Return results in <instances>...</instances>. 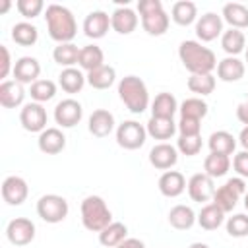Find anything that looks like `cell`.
Segmentation results:
<instances>
[{
	"mask_svg": "<svg viewBox=\"0 0 248 248\" xmlns=\"http://www.w3.org/2000/svg\"><path fill=\"white\" fill-rule=\"evenodd\" d=\"M178 56L182 66L190 72V76L194 74H211L217 68V56L211 48L203 46L200 41H182L178 46Z\"/></svg>",
	"mask_w": 248,
	"mask_h": 248,
	"instance_id": "6da1fadb",
	"label": "cell"
},
{
	"mask_svg": "<svg viewBox=\"0 0 248 248\" xmlns=\"http://www.w3.org/2000/svg\"><path fill=\"white\" fill-rule=\"evenodd\" d=\"M45 21H46V29L52 41H56L58 45L62 43H72V39L78 33V23L74 14L60 4H48L45 10Z\"/></svg>",
	"mask_w": 248,
	"mask_h": 248,
	"instance_id": "7a4b0ae2",
	"label": "cell"
},
{
	"mask_svg": "<svg viewBox=\"0 0 248 248\" xmlns=\"http://www.w3.org/2000/svg\"><path fill=\"white\" fill-rule=\"evenodd\" d=\"M118 97L134 114H141L149 107V91L141 78L126 76L118 81Z\"/></svg>",
	"mask_w": 248,
	"mask_h": 248,
	"instance_id": "3957f363",
	"label": "cell"
},
{
	"mask_svg": "<svg viewBox=\"0 0 248 248\" xmlns=\"http://www.w3.org/2000/svg\"><path fill=\"white\" fill-rule=\"evenodd\" d=\"M138 12H140V17H141V27L147 35L159 37V35L167 33L170 17L165 12L161 0H140L138 2Z\"/></svg>",
	"mask_w": 248,
	"mask_h": 248,
	"instance_id": "277c9868",
	"label": "cell"
},
{
	"mask_svg": "<svg viewBox=\"0 0 248 248\" xmlns=\"http://www.w3.org/2000/svg\"><path fill=\"white\" fill-rule=\"evenodd\" d=\"M81 223L91 232H101L112 223V213L101 196H87L81 202Z\"/></svg>",
	"mask_w": 248,
	"mask_h": 248,
	"instance_id": "5b68a950",
	"label": "cell"
},
{
	"mask_svg": "<svg viewBox=\"0 0 248 248\" xmlns=\"http://www.w3.org/2000/svg\"><path fill=\"white\" fill-rule=\"evenodd\" d=\"M68 211H70V205L66 198L58 194H45L37 202V215L45 223H50V225L64 221L68 217Z\"/></svg>",
	"mask_w": 248,
	"mask_h": 248,
	"instance_id": "8992f818",
	"label": "cell"
},
{
	"mask_svg": "<svg viewBox=\"0 0 248 248\" xmlns=\"http://www.w3.org/2000/svg\"><path fill=\"white\" fill-rule=\"evenodd\" d=\"M244 194H246V182H244V178L234 176V178H229L223 186H219L215 190L211 202L219 209H223L225 213H229V211H232L236 207L240 196H244Z\"/></svg>",
	"mask_w": 248,
	"mask_h": 248,
	"instance_id": "52a82bcc",
	"label": "cell"
},
{
	"mask_svg": "<svg viewBox=\"0 0 248 248\" xmlns=\"http://www.w3.org/2000/svg\"><path fill=\"white\" fill-rule=\"evenodd\" d=\"M145 138H147L145 126L136 120H124L122 124L116 126V143L128 151L140 149L145 143Z\"/></svg>",
	"mask_w": 248,
	"mask_h": 248,
	"instance_id": "ba28073f",
	"label": "cell"
},
{
	"mask_svg": "<svg viewBox=\"0 0 248 248\" xmlns=\"http://www.w3.org/2000/svg\"><path fill=\"white\" fill-rule=\"evenodd\" d=\"M19 122L27 132H43L46 130V108L41 103H25L19 110Z\"/></svg>",
	"mask_w": 248,
	"mask_h": 248,
	"instance_id": "9c48e42d",
	"label": "cell"
},
{
	"mask_svg": "<svg viewBox=\"0 0 248 248\" xmlns=\"http://www.w3.org/2000/svg\"><path fill=\"white\" fill-rule=\"evenodd\" d=\"M83 116V108H81V103H78L76 99L68 97V99H62L56 107H54V120L58 126L62 128H74L76 124H79Z\"/></svg>",
	"mask_w": 248,
	"mask_h": 248,
	"instance_id": "30bf717a",
	"label": "cell"
},
{
	"mask_svg": "<svg viewBox=\"0 0 248 248\" xmlns=\"http://www.w3.org/2000/svg\"><path fill=\"white\" fill-rule=\"evenodd\" d=\"M6 236L14 246H25L35 238V223L27 217H16L8 223Z\"/></svg>",
	"mask_w": 248,
	"mask_h": 248,
	"instance_id": "8fae6325",
	"label": "cell"
},
{
	"mask_svg": "<svg viewBox=\"0 0 248 248\" xmlns=\"http://www.w3.org/2000/svg\"><path fill=\"white\" fill-rule=\"evenodd\" d=\"M196 35L202 43H211L219 35H223V17L215 12H207L196 21Z\"/></svg>",
	"mask_w": 248,
	"mask_h": 248,
	"instance_id": "7c38bea8",
	"label": "cell"
},
{
	"mask_svg": "<svg viewBox=\"0 0 248 248\" xmlns=\"http://www.w3.org/2000/svg\"><path fill=\"white\" fill-rule=\"evenodd\" d=\"M186 188H188L190 198H192L194 202H200V203L213 200V194H215V190H217L215 184H213V178H211L209 174H205V172H196V174H192Z\"/></svg>",
	"mask_w": 248,
	"mask_h": 248,
	"instance_id": "4fadbf2b",
	"label": "cell"
},
{
	"mask_svg": "<svg viewBox=\"0 0 248 248\" xmlns=\"http://www.w3.org/2000/svg\"><path fill=\"white\" fill-rule=\"evenodd\" d=\"M29 196V186L21 176H6L2 182V198L8 205H21Z\"/></svg>",
	"mask_w": 248,
	"mask_h": 248,
	"instance_id": "5bb4252c",
	"label": "cell"
},
{
	"mask_svg": "<svg viewBox=\"0 0 248 248\" xmlns=\"http://www.w3.org/2000/svg\"><path fill=\"white\" fill-rule=\"evenodd\" d=\"M178 161V149L167 141H161L151 147L149 151V163L159 170H170Z\"/></svg>",
	"mask_w": 248,
	"mask_h": 248,
	"instance_id": "9a60e30c",
	"label": "cell"
},
{
	"mask_svg": "<svg viewBox=\"0 0 248 248\" xmlns=\"http://www.w3.org/2000/svg\"><path fill=\"white\" fill-rule=\"evenodd\" d=\"M110 27V16L103 10H93L83 19V33L89 39H101Z\"/></svg>",
	"mask_w": 248,
	"mask_h": 248,
	"instance_id": "2e32d148",
	"label": "cell"
},
{
	"mask_svg": "<svg viewBox=\"0 0 248 248\" xmlns=\"http://www.w3.org/2000/svg\"><path fill=\"white\" fill-rule=\"evenodd\" d=\"M14 79L19 81V83H35L39 79V74H41V64L37 58L33 56H21L16 60L14 64Z\"/></svg>",
	"mask_w": 248,
	"mask_h": 248,
	"instance_id": "e0dca14e",
	"label": "cell"
},
{
	"mask_svg": "<svg viewBox=\"0 0 248 248\" xmlns=\"http://www.w3.org/2000/svg\"><path fill=\"white\" fill-rule=\"evenodd\" d=\"M110 27L118 35H130L138 27V16H136V12L132 8H128V6H118L110 14Z\"/></svg>",
	"mask_w": 248,
	"mask_h": 248,
	"instance_id": "ac0fdd59",
	"label": "cell"
},
{
	"mask_svg": "<svg viewBox=\"0 0 248 248\" xmlns=\"http://www.w3.org/2000/svg\"><path fill=\"white\" fill-rule=\"evenodd\" d=\"M87 130L95 138H107L114 130V116H112V112L107 110V108L93 110L89 120H87Z\"/></svg>",
	"mask_w": 248,
	"mask_h": 248,
	"instance_id": "d6986e66",
	"label": "cell"
},
{
	"mask_svg": "<svg viewBox=\"0 0 248 248\" xmlns=\"http://www.w3.org/2000/svg\"><path fill=\"white\" fill-rule=\"evenodd\" d=\"M159 192L165 196V198H176L180 196L184 190H186V178L182 172L178 170H165L161 176H159Z\"/></svg>",
	"mask_w": 248,
	"mask_h": 248,
	"instance_id": "ffe728a7",
	"label": "cell"
},
{
	"mask_svg": "<svg viewBox=\"0 0 248 248\" xmlns=\"http://www.w3.org/2000/svg\"><path fill=\"white\" fill-rule=\"evenodd\" d=\"M23 99H25L23 83L16 79H6L0 83V105L4 108H16L23 105Z\"/></svg>",
	"mask_w": 248,
	"mask_h": 248,
	"instance_id": "44dd1931",
	"label": "cell"
},
{
	"mask_svg": "<svg viewBox=\"0 0 248 248\" xmlns=\"http://www.w3.org/2000/svg\"><path fill=\"white\" fill-rule=\"evenodd\" d=\"M37 145L43 153L46 155H56L66 147V136L62 134L60 128H46L39 134Z\"/></svg>",
	"mask_w": 248,
	"mask_h": 248,
	"instance_id": "7402d4cb",
	"label": "cell"
},
{
	"mask_svg": "<svg viewBox=\"0 0 248 248\" xmlns=\"http://www.w3.org/2000/svg\"><path fill=\"white\" fill-rule=\"evenodd\" d=\"M244 72H246V66L236 56H227L217 62V78L221 81H227V83L238 81L244 78Z\"/></svg>",
	"mask_w": 248,
	"mask_h": 248,
	"instance_id": "603a6c76",
	"label": "cell"
},
{
	"mask_svg": "<svg viewBox=\"0 0 248 248\" xmlns=\"http://www.w3.org/2000/svg\"><path fill=\"white\" fill-rule=\"evenodd\" d=\"M198 221V215L194 213V209L190 205L178 203L169 211V225L178 229V231H188L194 227V223Z\"/></svg>",
	"mask_w": 248,
	"mask_h": 248,
	"instance_id": "cb8c5ba5",
	"label": "cell"
},
{
	"mask_svg": "<svg viewBox=\"0 0 248 248\" xmlns=\"http://www.w3.org/2000/svg\"><path fill=\"white\" fill-rule=\"evenodd\" d=\"M223 21H227L232 29H244L248 27V8L240 2H229L223 6L221 12Z\"/></svg>",
	"mask_w": 248,
	"mask_h": 248,
	"instance_id": "d4e9b609",
	"label": "cell"
},
{
	"mask_svg": "<svg viewBox=\"0 0 248 248\" xmlns=\"http://www.w3.org/2000/svg\"><path fill=\"white\" fill-rule=\"evenodd\" d=\"M176 110H178V103L172 93L163 91L155 95V99L151 101V116L155 118H172Z\"/></svg>",
	"mask_w": 248,
	"mask_h": 248,
	"instance_id": "484cf974",
	"label": "cell"
},
{
	"mask_svg": "<svg viewBox=\"0 0 248 248\" xmlns=\"http://www.w3.org/2000/svg\"><path fill=\"white\" fill-rule=\"evenodd\" d=\"M209 151L211 153H221V155H232L236 149V138L227 132V130H217L209 136L207 140Z\"/></svg>",
	"mask_w": 248,
	"mask_h": 248,
	"instance_id": "4316f807",
	"label": "cell"
},
{
	"mask_svg": "<svg viewBox=\"0 0 248 248\" xmlns=\"http://www.w3.org/2000/svg\"><path fill=\"white\" fill-rule=\"evenodd\" d=\"M145 130H147V136L165 141V140H170L178 128H176V122L172 118H155V116H151L147 120Z\"/></svg>",
	"mask_w": 248,
	"mask_h": 248,
	"instance_id": "83f0119b",
	"label": "cell"
},
{
	"mask_svg": "<svg viewBox=\"0 0 248 248\" xmlns=\"http://www.w3.org/2000/svg\"><path fill=\"white\" fill-rule=\"evenodd\" d=\"M170 17L176 25H190L194 21H198V8L194 2L190 0H178L172 4V10H170Z\"/></svg>",
	"mask_w": 248,
	"mask_h": 248,
	"instance_id": "f1b7e54d",
	"label": "cell"
},
{
	"mask_svg": "<svg viewBox=\"0 0 248 248\" xmlns=\"http://www.w3.org/2000/svg\"><path fill=\"white\" fill-rule=\"evenodd\" d=\"M223 221H225V211L219 209L213 202H211V203H205V205L202 207V211L198 213V225H200L202 229H205V231H215V229H219V227L223 225Z\"/></svg>",
	"mask_w": 248,
	"mask_h": 248,
	"instance_id": "f546056e",
	"label": "cell"
},
{
	"mask_svg": "<svg viewBox=\"0 0 248 248\" xmlns=\"http://www.w3.org/2000/svg\"><path fill=\"white\" fill-rule=\"evenodd\" d=\"M128 227L120 221H112L108 227H105L101 232H99V242L107 248H116L120 242H124L128 236Z\"/></svg>",
	"mask_w": 248,
	"mask_h": 248,
	"instance_id": "4dcf8cb0",
	"label": "cell"
},
{
	"mask_svg": "<svg viewBox=\"0 0 248 248\" xmlns=\"http://www.w3.org/2000/svg\"><path fill=\"white\" fill-rule=\"evenodd\" d=\"M78 64L85 72H93V70L101 68L105 64V54H103L101 46H97V45H85V46H81Z\"/></svg>",
	"mask_w": 248,
	"mask_h": 248,
	"instance_id": "1f68e13d",
	"label": "cell"
},
{
	"mask_svg": "<svg viewBox=\"0 0 248 248\" xmlns=\"http://www.w3.org/2000/svg\"><path fill=\"white\" fill-rule=\"evenodd\" d=\"M221 46L229 56H236L242 50H246V37L240 29H227L221 35Z\"/></svg>",
	"mask_w": 248,
	"mask_h": 248,
	"instance_id": "d6a6232c",
	"label": "cell"
},
{
	"mask_svg": "<svg viewBox=\"0 0 248 248\" xmlns=\"http://www.w3.org/2000/svg\"><path fill=\"white\" fill-rule=\"evenodd\" d=\"M87 78L78 68H64L58 76V83L66 93H79L85 85Z\"/></svg>",
	"mask_w": 248,
	"mask_h": 248,
	"instance_id": "836d02e7",
	"label": "cell"
},
{
	"mask_svg": "<svg viewBox=\"0 0 248 248\" xmlns=\"http://www.w3.org/2000/svg\"><path fill=\"white\" fill-rule=\"evenodd\" d=\"M85 78H87V83L93 89H108L116 79V70L108 64H103L101 68H97L93 72H87Z\"/></svg>",
	"mask_w": 248,
	"mask_h": 248,
	"instance_id": "e575fe53",
	"label": "cell"
},
{
	"mask_svg": "<svg viewBox=\"0 0 248 248\" xmlns=\"http://www.w3.org/2000/svg\"><path fill=\"white\" fill-rule=\"evenodd\" d=\"M231 169V157L221 155V153H209L203 161V172L209 174L211 178H221L229 172Z\"/></svg>",
	"mask_w": 248,
	"mask_h": 248,
	"instance_id": "d590c367",
	"label": "cell"
},
{
	"mask_svg": "<svg viewBox=\"0 0 248 248\" xmlns=\"http://www.w3.org/2000/svg\"><path fill=\"white\" fill-rule=\"evenodd\" d=\"M12 39L21 46H33L39 41V29L29 21H19L12 27Z\"/></svg>",
	"mask_w": 248,
	"mask_h": 248,
	"instance_id": "8d00e7d4",
	"label": "cell"
},
{
	"mask_svg": "<svg viewBox=\"0 0 248 248\" xmlns=\"http://www.w3.org/2000/svg\"><path fill=\"white\" fill-rule=\"evenodd\" d=\"M79 50L74 43H62V45H56L54 50H52V58L56 64L64 66V68H74V64H78L79 60Z\"/></svg>",
	"mask_w": 248,
	"mask_h": 248,
	"instance_id": "74e56055",
	"label": "cell"
},
{
	"mask_svg": "<svg viewBox=\"0 0 248 248\" xmlns=\"http://www.w3.org/2000/svg\"><path fill=\"white\" fill-rule=\"evenodd\" d=\"M178 110H180V116L184 118H196V120H202L207 116V103L202 99V97H188L184 99L180 105H178Z\"/></svg>",
	"mask_w": 248,
	"mask_h": 248,
	"instance_id": "f35d334b",
	"label": "cell"
},
{
	"mask_svg": "<svg viewBox=\"0 0 248 248\" xmlns=\"http://www.w3.org/2000/svg\"><path fill=\"white\" fill-rule=\"evenodd\" d=\"M29 95L35 103H46L56 95V83L52 79H37L29 85Z\"/></svg>",
	"mask_w": 248,
	"mask_h": 248,
	"instance_id": "ab89813d",
	"label": "cell"
},
{
	"mask_svg": "<svg viewBox=\"0 0 248 248\" xmlns=\"http://www.w3.org/2000/svg\"><path fill=\"white\" fill-rule=\"evenodd\" d=\"M188 89L196 95H209L215 89V78L213 74H194L188 78Z\"/></svg>",
	"mask_w": 248,
	"mask_h": 248,
	"instance_id": "60d3db41",
	"label": "cell"
},
{
	"mask_svg": "<svg viewBox=\"0 0 248 248\" xmlns=\"http://www.w3.org/2000/svg\"><path fill=\"white\" fill-rule=\"evenodd\" d=\"M227 232L234 238L248 236V215L246 213H234L227 219Z\"/></svg>",
	"mask_w": 248,
	"mask_h": 248,
	"instance_id": "b9f144b4",
	"label": "cell"
},
{
	"mask_svg": "<svg viewBox=\"0 0 248 248\" xmlns=\"http://www.w3.org/2000/svg\"><path fill=\"white\" fill-rule=\"evenodd\" d=\"M176 149L186 157L198 155L202 149V136H178Z\"/></svg>",
	"mask_w": 248,
	"mask_h": 248,
	"instance_id": "7bdbcfd3",
	"label": "cell"
},
{
	"mask_svg": "<svg viewBox=\"0 0 248 248\" xmlns=\"http://www.w3.org/2000/svg\"><path fill=\"white\" fill-rule=\"evenodd\" d=\"M16 8L25 19H33L45 10V2L43 0H17Z\"/></svg>",
	"mask_w": 248,
	"mask_h": 248,
	"instance_id": "ee69618b",
	"label": "cell"
},
{
	"mask_svg": "<svg viewBox=\"0 0 248 248\" xmlns=\"http://www.w3.org/2000/svg\"><path fill=\"white\" fill-rule=\"evenodd\" d=\"M176 128H178L180 136H200V132H202V120L180 116V120L176 122Z\"/></svg>",
	"mask_w": 248,
	"mask_h": 248,
	"instance_id": "f6af8a7d",
	"label": "cell"
},
{
	"mask_svg": "<svg viewBox=\"0 0 248 248\" xmlns=\"http://www.w3.org/2000/svg\"><path fill=\"white\" fill-rule=\"evenodd\" d=\"M232 169L240 178H248V151H238L232 159Z\"/></svg>",
	"mask_w": 248,
	"mask_h": 248,
	"instance_id": "bcb514c9",
	"label": "cell"
},
{
	"mask_svg": "<svg viewBox=\"0 0 248 248\" xmlns=\"http://www.w3.org/2000/svg\"><path fill=\"white\" fill-rule=\"evenodd\" d=\"M0 54H2V62H0V78L6 81L8 74L14 72V64H12V56L6 45H0Z\"/></svg>",
	"mask_w": 248,
	"mask_h": 248,
	"instance_id": "7dc6e473",
	"label": "cell"
},
{
	"mask_svg": "<svg viewBox=\"0 0 248 248\" xmlns=\"http://www.w3.org/2000/svg\"><path fill=\"white\" fill-rule=\"evenodd\" d=\"M236 118H238L244 126H248V99L242 101V103L236 107Z\"/></svg>",
	"mask_w": 248,
	"mask_h": 248,
	"instance_id": "c3c4849f",
	"label": "cell"
},
{
	"mask_svg": "<svg viewBox=\"0 0 248 248\" xmlns=\"http://www.w3.org/2000/svg\"><path fill=\"white\" fill-rule=\"evenodd\" d=\"M116 248H145V244L140 238H126L124 242H120Z\"/></svg>",
	"mask_w": 248,
	"mask_h": 248,
	"instance_id": "681fc988",
	"label": "cell"
},
{
	"mask_svg": "<svg viewBox=\"0 0 248 248\" xmlns=\"http://www.w3.org/2000/svg\"><path fill=\"white\" fill-rule=\"evenodd\" d=\"M238 143L242 145L244 151H248V126H244V128L240 130V134H238Z\"/></svg>",
	"mask_w": 248,
	"mask_h": 248,
	"instance_id": "f907efd6",
	"label": "cell"
},
{
	"mask_svg": "<svg viewBox=\"0 0 248 248\" xmlns=\"http://www.w3.org/2000/svg\"><path fill=\"white\" fill-rule=\"evenodd\" d=\"M188 248H209V246H207L205 242H192Z\"/></svg>",
	"mask_w": 248,
	"mask_h": 248,
	"instance_id": "816d5d0a",
	"label": "cell"
},
{
	"mask_svg": "<svg viewBox=\"0 0 248 248\" xmlns=\"http://www.w3.org/2000/svg\"><path fill=\"white\" fill-rule=\"evenodd\" d=\"M10 6H12V4H10L8 0H4V2H2V6H0V14H4V12H8V8H10Z\"/></svg>",
	"mask_w": 248,
	"mask_h": 248,
	"instance_id": "f5cc1de1",
	"label": "cell"
},
{
	"mask_svg": "<svg viewBox=\"0 0 248 248\" xmlns=\"http://www.w3.org/2000/svg\"><path fill=\"white\" fill-rule=\"evenodd\" d=\"M244 207H246V211H248V192L244 194Z\"/></svg>",
	"mask_w": 248,
	"mask_h": 248,
	"instance_id": "db71d44e",
	"label": "cell"
},
{
	"mask_svg": "<svg viewBox=\"0 0 248 248\" xmlns=\"http://www.w3.org/2000/svg\"><path fill=\"white\" fill-rule=\"evenodd\" d=\"M244 56H246V62H248V46H246V50H244Z\"/></svg>",
	"mask_w": 248,
	"mask_h": 248,
	"instance_id": "11a10c76",
	"label": "cell"
}]
</instances>
